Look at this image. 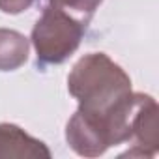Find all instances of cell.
Instances as JSON below:
<instances>
[{
  "label": "cell",
  "mask_w": 159,
  "mask_h": 159,
  "mask_svg": "<svg viewBox=\"0 0 159 159\" xmlns=\"http://www.w3.org/2000/svg\"><path fill=\"white\" fill-rule=\"evenodd\" d=\"M51 150L15 124H0V159H51Z\"/></svg>",
  "instance_id": "cell-5"
},
{
  "label": "cell",
  "mask_w": 159,
  "mask_h": 159,
  "mask_svg": "<svg viewBox=\"0 0 159 159\" xmlns=\"http://www.w3.org/2000/svg\"><path fill=\"white\" fill-rule=\"evenodd\" d=\"M67 90L79 111L107 116L131 96L129 75L105 52H90L79 60L67 75Z\"/></svg>",
  "instance_id": "cell-1"
},
{
  "label": "cell",
  "mask_w": 159,
  "mask_h": 159,
  "mask_svg": "<svg viewBox=\"0 0 159 159\" xmlns=\"http://www.w3.org/2000/svg\"><path fill=\"white\" fill-rule=\"evenodd\" d=\"M30 39L11 28H0V71H15L28 60Z\"/></svg>",
  "instance_id": "cell-6"
},
{
  "label": "cell",
  "mask_w": 159,
  "mask_h": 159,
  "mask_svg": "<svg viewBox=\"0 0 159 159\" xmlns=\"http://www.w3.org/2000/svg\"><path fill=\"white\" fill-rule=\"evenodd\" d=\"M157 103L148 94H139V103L131 120V148L120 157H155L159 150Z\"/></svg>",
  "instance_id": "cell-3"
},
{
  "label": "cell",
  "mask_w": 159,
  "mask_h": 159,
  "mask_svg": "<svg viewBox=\"0 0 159 159\" xmlns=\"http://www.w3.org/2000/svg\"><path fill=\"white\" fill-rule=\"evenodd\" d=\"M84 32L86 25L49 4L36 21L30 36V43L36 49L38 66H56L66 62L79 49Z\"/></svg>",
  "instance_id": "cell-2"
},
{
  "label": "cell",
  "mask_w": 159,
  "mask_h": 159,
  "mask_svg": "<svg viewBox=\"0 0 159 159\" xmlns=\"http://www.w3.org/2000/svg\"><path fill=\"white\" fill-rule=\"evenodd\" d=\"M66 140L77 155L83 157H99L111 148L109 135L101 120L79 109L67 120Z\"/></svg>",
  "instance_id": "cell-4"
},
{
  "label": "cell",
  "mask_w": 159,
  "mask_h": 159,
  "mask_svg": "<svg viewBox=\"0 0 159 159\" xmlns=\"http://www.w3.org/2000/svg\"><path fill=\"white\" fill-rule=\"evenodd\" d=\"M101 2L103 0H49L51 6L60 8L62 11L69 13L73 19H77L79 23H83L86 26L92 21V17L96 15Z\"/></svg>",
  "instance_id": "cell-7"
},
{
  "label": "cell",
  "mask_w": 159,
  "mask_h": 159,
  "mask_svg": "<svg viewBox=\"0 0 159 159\" xmlns=\"http://www.w3.org/2000/svg\"><path fill=\"white\" fill-rule=\"evenodd\" d=\"M34 0H0V11L8 15H19L32 6Z\"/></svg>",
  "instance_id": "cell-8"
}]
</instances>
